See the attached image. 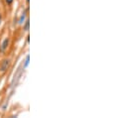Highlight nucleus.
I'll use <instances>...</instances> for the list:
<instances>
[{
    "label": "nucleus",
    "instance_id": "f257e3e1",
    "mask_svg": "<svg viewBox=\"0 0 128 118\" xmlns=\"http://www.w3.org/2000/svg\"><path fill=\"white\" fill-rule=\"evenodd\" d=\"M11 64H12V60H11L10 58H7L6 57V58L1 60V62H0V74H6L10 70Z\"/></svg>",
    "mask_w": 128,
    "mask_h": 118
},
{
    "label": "nucleus",
    "instance_id": "f03ea898",
    "mask_svg": "<svg viewBox=\"0 0 128 118\" xmlns=\"http://www.w3.org/2000/svg\"><path fill=\"white\" fill-rule=\"evenodd\" d=\"M10 45H11V38L9 36L4 37L0 42V53L3 55L6 54L10 48Z\"/></svg>",
    "mask_w": 128,
    "mask_h": 118
},
{
    "label": "nucleus",
    "instance_id": "7ed1b4c3",
    "mask_svg": "<svg viewBox=\"0 0 128 118\" xmlns=\"http://www.w3.org/2000/svg\"><path fill=\"white\" fill-rule=\"evenodd\" d=\"M28 18H29V17H28V11H27L26 9H24V10L21 12V14L19 15V17H18L17 24H18L19 26H22V25L24 24V22H25Z\"/></svg>",
    "mask_w": 128,
    "mask_h": 118
},
{
    "label": "nucleus",
    "instance_id": "20e7f679",
    "mask_svg": "<svg viewBox=\"0 0 128 118\" xmlns=\"http://www.w3.org/2000/svg\"><path fill=\"white\" fill-rule=\"evenodd\" d=\"M22 29L24 32H26V33H28L29 32V30H30V20H29V18L24 22V24L22 25Z\"/></svg>",
    "mask_w": 128,
    "mask_h": 118
},
{
    "label": "nucleus",
    "instance_id": "39448f33",
    "mask_svg": "<svg viewBox=\"0 0 128 118\" xmlns=\"http://www.w3.org/2000/svg\"><path fill=\"white\" fill-rule=\"evenodd\" d=\"M29 62H30V56H29V55H27V56L25 57V59L23 60L22 68H23L24 70H26V68H28V66H29Z\"/></svg>",
    "mask_w": 128,
    "mask_h": 118
},
{
    "label": "nucleus",
    "instance_id": "423d86ee",
    "mask_svg": "<svg viewBox=\"0 0 128 118\" xmlns=\"http://www.w3.org/2000/svg\"><path fill=\"white\" fill-rule=\"evenodd\" d=\"M4 2H5L7 7H11L13 5V3L15 2V0H4Z\"/></svg>",
    "mask_w": 128,
    "mask_h": 118
},
{
    "label": "nucleus",
    "instance_id": "0eeeda50",
    "mask_svg": "<svg viewBox=\"0 0 128 118\" xmlns=\"http://www.w3.org/2000/svg\"><path fill=\"white\" fill-rule=\"evenodd\" d=\"M2 22H3V14H2L1 12H0V26H1Z\"/></svg>",
    "mask_w": 128,
    "mask_h": 118
},
{
    "label": "nucleus",
    "instance_id": "6e6552de",
    "mask_svg": "<svg viewBox=\"0 0 128 118\" xmlns=\"http://www.w3.org/2000/svg\"><path fill=\"white\" fill-rule=\"evenodd\" d=\"M26 4H27V6H29V4H30V0H26Z\"/></svg>",
    "mask_w": 128,
    "mask_h": 118
}]
</instances>
